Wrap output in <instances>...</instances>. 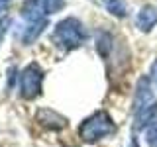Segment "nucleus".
Here are the masks:
<instances>
[{
  "label": "nucleus",
  "mask_w": 157,
  "mask_h": 147,
  "mask_svg": "<svg viewBox=\"0 0 157 147\" xmlns=\"http://www.w3.org/2000/svg\"><path fill=\"white\" fill-rule=\"evenodd\" d=\"M10 24L8 18H0V39L4 37V32H6V26Z\"/></svg>",
  "instance_id": "12"
},
{
  "label": "nucleus",
  "mask_w": 157,
  "mask_h": 147,
  "mask_svg": "<svg viewBox=\"0 0 157 147\" xmlns=\"http://www.w3.org/2000/svg\"><path fill=\"white\" fill-rule=\"evenodd\" d=\"M36 120L39 126H43L45 130H53V131H59L69 126L67 118L55 110H51V108H39L36 112Z\"/></svg>",
  "instance_id": "6"
},
{
  "label": "nucleus",
  "mask_w": 157,
  "mask_h": 147,
  "mask_svg": "<svg viewBox=\"0 0 157 147\" xmlns=\"http://www.w3.org/2000/svg\"><path fill=\"white\" fill-rule=\"evenodd\" d=\"M85 39H86V29L78 18H65L53 29V43L65 51L77 49Z\"/></svg>",
  "instance_id": "2"
},
{
  "label": "nucleus",
  "mask_w": 157,
  "mask_h": 147,
  "mask_svg": "<svg viewBox=\"0 0 157 147\" xmlns=\"http://www.w3.org/2000/svg\"><path fill=\"white\" fill-rule=\"evenodd\" d=\"M149 81L153 82V86L157 88V59L153 61V65H151V69H149Z\"/></svg>",
  "instance_id": "11"
},
{
  "label": "nucleus",
  "mask_w": 157,
  "mask_h": 147,
  "mask_svg": "<svg viewBox=\"0 0 157 147\" xmlns=\"http://www.w3.org/2000/svg\"><path fill=\"white\" fill-rule=\"evenodd\" d=\"M43 85V71L37 63H29L20 71L18 77V92L24 100H33L41 94Z\"/></svg>",
  "instance_id": "3"
},
{
  "label": "nucleus",
  "mask_w": 157,
  "mask_h": 147,
  "mask_svg": "<svg viewBox=\"0 0 157 147\" xmlns=\"http://www.w3.org/2000/svg\"><path fill=\"white\" fill-rule=\"evenodd\" d=\"M153 102H155V98H153V90H151V81L141 77L137 81L136 94H134V116L140 114L141 110H145L147 106H151Z\"/></svg>",
  "instance_id": "5"
},
{
  "label": "nucleus",
  "mask_w": 157,
  "mask_h": 147,
  "mask_svg": "<svg viewBox=\"0 0 157 147\" xmlns=\"http://www.w3.org/2000/svg\"><path fill=\"white\" fill-rule=\"evenodd\" d=\"M157 24V8L151 6V4H147V6H144L137 12L136 16V26L141 29V32H149L151 28H153Z\"/></svg>",
  "instance_id": "7"
},
{
  "label": "nucleus",
  "mask_w": 157,
  "mask_h": 147,
  "mask_svg": "<svg viewBox=\"0 0 157 147\" xmlns=\"http://www.w3.org/2000/svg\"><path fill=\"white\" fill-rule=\"evenodd\" d=\"M145 141L147 147H157V120H153L145 127Z\"/></svg>",
  "instance_id": "10"
},
{
  "label": "nucleus",
  "mask_w": 157,
  "mask_h": 147,
  "mask_svg": "<svg viewBox=\"0 0 157 147\" xmlns=\"http://www.w3.org/2000/svg\"><path fill=\"white\" fill-rule=\"evenodd\" d=\"M10 2H12V0H0V12H2V10L6 8V6H8Z\"/></svg>",
  "instance_id": "14"
},
{
  "label": "nucleus",
  "mask_w": 157,
  "mask_h": 147,
  "mask_svg": "<svg viewBox=\"0 0 157 147\" xmlns=\"http://www.w3.org/2000/svg\"><path fill=\"white\" fill-rule=\"evenodd\" d=\"M114 131H116V124L106 110H98L94 114H90L78 126V135L85 143H96V141L112 135Z\"/></svg>",
  "instance_id": "1"
},
{
  "label": "nucleus",
  "mask_w": 157,
  "mask_h": 147,
  "mask_svg": "<svg viewBox=\"0 0 157 147\" xmlns=\"http://www.w3.org/2000/svg\"><path fill=\"white\" fill-rule=\"evenodd\" d=\"M130 147H140V139H137L136 135L132 137V141H130Z\"/></svg>",
  "instance_id": "13"
},
{
  "label": "nucleus",
  "mask_w": 157,
  "mask_h": 147,
  "mask_svg": "<svg viewBox=\"0 0 157 147\" xmlns=\"http://www.w3.org/2000/svg\"><path fill=\"white\" fill-rule=\"evenodd\" d=\"M47 28V20H36V22H28L22 32V41L26 45H32L36 39L41 36V32Z\"/></svg>",
  "instance_id": "8"
},
{
  "label": "nucleus",
  "mask_w": 157,
  "mask_h": 147,
  "mask_svg": "<svg viewBox=\"0 0 157 147\" xmlns=\"http://www.w3.org/2000/svg\"><path fill=\"white\" fill-rule=\"evenodd\" d=\"M63 6H65V0H28L22 16L26 22L47 20L49 14H57L59 10H63Z\"/></svg>",
  "instance_id": "4"
},
{
  "label": "nucleus",
  "mask_w": 157,
  "mask_h": 147,
  "mask_svg": "<svg viewBox=\"0 0 157 147\" xmlns=\"http://www.w3.org/2000/svg\"><path fill=\"white\" fill-rule=\"evenodd\" d=\"M100 2L104 4V8L116 18H124L128 14V8H126L124 0H100Z\"/></svg>",
  "instance_id": "9"
}]
</instances>
